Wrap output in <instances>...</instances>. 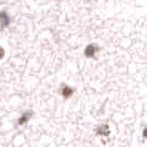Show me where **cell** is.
Here are the masks:
<instances>
[{
	"label": "cell",
	"mask_w": 147,
	"mask_h": 147,
	"mask_svg": "<svg viewBox=\"0 0 147 147\" xmlns=\"http://www.w3.org/2000/svg\"><path fill=\"white\" fill-rule=\"evenodd\" d=\"M72 94V90L70 88H65L63 90V95L65 96V97H69V96Z\"/></svg>",
	"instance_id": "2"
},
{
	"label": "cell",
	"mask_w": 147,
	"mask_h": 147,
	"mask_svg": "<svg viewBox=\"0 0 147 147\" xmlns=\"http://www.w3.org/2000/svg\"><path fill=\"white\" fill-rule=\"evenodd\" d=\"M142 136H143L145 140H147V126L144 127V129H143V132H142Z\"/></svg>",
	"instance_id": "3"
},
{
	"label": "cell",
	"mask_w": 147,
	"mask_h": 147,
	"mask_svg": "<svg viewBox=\"0 0 147 147\" xmlns=\"http://www.w3.org/2000/svg\"><path fill=\"white\" fill-rule=\"evenodd\" d=\"M96 134L100 135V136H109L110 135V127L106 124H103V125L98 126L96 128Z\"/></svg>",
	"instance_id": "1"
}]
</instances>
